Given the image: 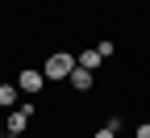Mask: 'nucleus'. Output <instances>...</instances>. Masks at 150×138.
<instances>
[{
    "mask_svg": "<svg viewBox=\"0 0 150 138\" xmlns=\"http://www.w3.org/2000/svg\"><path fill=\"white\" fill-rule=\"evenodd\" d=\"M71 71H75V54H67V50H54V54L46 59V67H42L46 80H67Z\"/></svg>",
    "mask_w": 150,
    "mask_h": 138,
    "instance_id": "f257e3e1",
    "label": "nucleus"
},
{
    "mask_svg": "<svg viewBox=\"0 0 150 138\" xmlns=\"http://www.w3.org/2000/svg\"><path fill=\"white\" fill-rule=\"evenodd\" d=\"M42 84H46V75H42V71H33V67L17 75V88H21L25 96H38V92H42Z\"/></svg>",
    "mask_w": 150,
    "mask_h": 138,
    "instance_id": "f03ea898",
    "label": "nucleus"
},
{
    "mask_svg": "<svg viewBox=\"0 0 150 138\" xmlns=\"http://www.w3.org/2000/svg\"><path fill=\"white\" fill-rule=\"evenodd\" d=\"M67 84H71V88H75V92H88V88H92V84H96V75H92V71H83V67H79V63H75V71H71V75H67Z\"/></svg>",
    "mask_w": 150,
    "mask_h": 138,
    "instance_id": "7ed1b4c3",
    "label": "nucleus"
},
{
    "mask_svg": "<svg viewBox=\"0 0 150 138\" xmlns=\"http://www.w3.org/2000/svg\"><path fill=\"white\" fill-rule=\"evenodd\" d=\"M17 101H21V88H17V84H0V109H17Z\"/></svg>",
    "mask_w": 150,
    "mask_h": 138,
    "instance_id": "20e7f679",
    "label": "nucleus"
},
{
    "mask_svg": "<svg viewBox=\"0 0 150 138\" xmlns=\"http://www.w3.org/2000/svg\"><path fill=\"white\" fill-rule=\"evenodd\" d=\"M75 63H79L83 71H96L104 59H100V50H96V46H92V50H79V59H75Z\"/></svg>",
    "mask_w": 150,
    "mask_h": 138,
    "instance_id": "39448f33",
    "label": "nucleus"
},
{
    "mask_svg": "<svg viewBox=\"0 0 150 138\" xmlns=\"http://www.w3.org/2000/svg\"><path fill=\"white\" fill-rule=\"evenodd\" d=\"M25 126H29V117H25L21 109H13V113H8V134H13V138H17V134H25Z\"/></svg>",
    "mask_w": 150,
    "mask_h": 138,
    "instance_id": "423d86ee",
    "label": "nucleus"
},
{
    "mask_svg": "<svg viewBox=\"0 0 150 138\" xmlns=\"http://www.w3.org/2000/svg\"><path fill=\"white\" fill-rule=\"evenodd\" d=\"M96 50H100V59H112V50H117V46H112L108 38H100V42H96Z\"/></svg>",
    "mask_w": 150,
    "mask_h": 138,
    "instance_id": "0eeeda50",
    "label": "nucleus"
},
{
    "mask_svg": "<svg viewBox=\"0 0 150 138\" xmlns=\"http://www.w3.org/2000/svg\"><path fill=\"white\" fill-rule=\"evenodd\" d=\"M134 138H150V122H142V126H138V134H134Z\"/></svg>",
    "mask_w": 150,
    "mask_h": 138,
    "instance_id": "6e6552de",
    "label": "nucleus"
},
{
    "mask_svg": "<svg viewBox=\"0 0 150 138\" xmlns=\"http://www.w3.org/2000/svg\"><path fill=\"white\" fill-rule=\"evenodd\" d=\"M92 138H117V134H112V130L104 126V130H96V134H92Z\"/></svg>",
    "mask_w": 150,
    "mask_h": 138,
    "instance_id": "1a4fd4ad",
    "label": "nucleus"
},
{
    "mask_svg": "<svg viewBox=\"0 0 150 138\" xmlns=\"http://www.w3.org/2000/svg\"><path fill=\"white\" fill-rule=\"evenodd\" d=\"M0 138H8V134H0Z\"/></svg>",
    "mask_w": 150,
    "mask_h": 138,
    "instance_id": "9d476101",
    "label": "nucleus"
}]
</instances>
